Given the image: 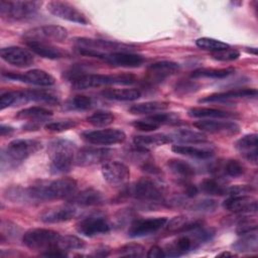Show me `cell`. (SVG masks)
I'll return each mask as SVG.
<instances>
[{"label": "cell", "mask_w": 258, "mask_h": 258, "mask_svg": "<svg viewBox=\"0 0 258 258\" xmlns=\"http://www.w3.org/2000/svg\"><path fill=\"white\" fill-rule=\"evenodd\" d=\"M78 189L74 178L61 177L49 181H41L26 188L12 186L6 189L5 198L14 203H42L52 200L70 199Z\"/></svg>", "instance_id": "6da1fadb"}, {"label": "cell", "mask_w": 258, "mask_h": 258, "mask_svg": "<svg viewBox=\"0 0 258 258\" xmlns=\"http://www.w3.org/2000/svg\"><path fill=\"white\" fill-rule=\"evenodd\" d=\"M77 153L76 144L68 139H54L49 142L47 154L50 159L49 169L52 174H63L72 169Z\"/></svg>", "instance_id": "7a4b0ae2"}, {"label": "cell", "mask_w": 258, "mask_h": 258, "mask_svg": "<svg viewBox=\"0 0 258 258\" xmlns=\"http://www.w3.org/2000/svg\"><path fill=\"white\" fill-rule=\"evenodd\" d=\"M42 144L35 139H15L1 152V168H14L40 150Z\"/></svg>", "instance_id": "3957f363"}, {"label": "cell", "mask_w": 258, "mask_h": 258, "mask_svg": "<svg viewBox=\"0 0 258 258\" xmlns=\"http://www.w3.org/2000/svg\"><path fill=\"white\" fill-rule=\"evenodd\" d=\"M125 194L149 208L165 203L163 185L149 177L139 178L125 190Z\"/></svg>", "instance_id": "277c9868"}, {"label": "cell", "mask_w": 258, "mask_h": 258, "mask_svg": "<svg viewBox=\"0 0 258 258\" xmlns=\"http://www.w3.org/2000/svg\"><path fill=\"white\" fill-rule=\"evenodd\" d=\"M214 235L215 231L213 229L202 228V226H200L189 232H186L184 235L178 237L170 245H168L164 250L165 256H181L191 250H195L202 244L210 241Z\"/></svg>", "instance_id": "5b68a950"}, {"label": "cell", "mask_w": 258, "mask_h": 258, "mask_svg": "<svg viewBox=\"0 0 258 258\" xmlns=\"http://www.w3.org/2000/svg\"><path fill=\"white\" fill-rule=\"evenodd\" d=\"M72 81V88L75 90H87L110 85H130L136 81L131 74L101 75V74H82Z\"/></svg>", "instance_id": "8992f818"}, {"label": "cell", "mask_w": 258, "mask_h": 258, "mask_svg": "<svg viewBox=\"0 0 258 258\" xmlns=\"http://www.w3.org/2000/svg\"><path fill=\"white\" fill-rule=\"evenodd\" d=\"M76 49L81 53L89 56L98 57L103 53L115 51H130V46L113 40L96 39L88 37H76L74 39Z\"/></svg>", "instance_id": "52a82bcc"}, {"label": "cell", "mask_w": 258, "mask_h": 258, "mask_svg": "<svg viewBox=\"0 0 258 258\" xmlns=\"http://www.w3.org/2000/svg\"><path fill=\"white\" fill-rule=\"evenodd\" d=\"M41 3L38 1H0V15L10 21H25L33 18Z\"/></svg>", "instance_id": "ba28073f"}, {"label": "cell", "mask_w": 258, "mask_h": 258, "mask_svg": "<svg viewBox=\"0 0 258 258\" xmlns=\"http://www.w3.org/2000/svg\"><path fill=\"white\" fill-rule=\"evenodd\" d=\"M60 235L50 229H31L23 234V244L34 251H40V253L57 247V242Z\"/></svg>", "instance_id": "9c48e42d"}, {"label": "cell", "mask_w": 258, "mask_h": 258, "mask_svg": "<svg viewBox=\"0 0 258 258\" xmlns=\"http://www.w3.org/2000/svg\"><path fill=\"white\" fill-rule=\"evenodd\" d=\"M68 29L59 25H41L31 28L24 32L23 38L25 40H38V41H55L61 42L68 37Z\"/></svg>", "instance_id": "30bf717a"}, {"label": "cell", "mask_w": 258, "mask_h": 258, "mask_svg": "<svg viewBox=\"0 0 258 258\" xmlns=\"http://www.w3.org/2000/svg\"><path fill=\"white\" fill-rule=\"evenodd\" d=\"M46 9L52 15L63 20L83 25H87L90 22L81 10L66 1H50L46 4Z\"/></svg>", "instance_id": "8fae6325"}, {"label": "cell", "mask_w": 258, "mask_h": 258, "mask_svg": "<svg viewBox=\"0 0 258 258\" xmlns=\"http://www.w3.org/2000/svg\"><path fill=\"white\" fill-rule=\"evenodd\" d=\"M114 155V150L106 147H84L77 151L75 164L78 166H90L104 163Z\"/></svg>", "instance_id": "7c38bea8"}, {"label": "cell", "mask_w": 258, "mask_h": 258, "mask_svg": "<svg viewBox=\"0 0 258 258\" xmlns=\"http://www.w3.org/2000/svg\"><path fill=\"white\" fill-rule=\"evenodd\" d=\"M81 136L85 141L97 145L118 144L124 142L126 139V134L117 128L84 131Z\"/></svg>", "instance_id": "4fadbf2b"}, {"label": "cell", "mask_w": 258, "mask_h": 258, "mask_svg": "<svg viewBox=\"0 0 258 258\" xmlns=\"http://www.w3.org/2000/svg\"><path fill=\"white\" fill-rule=\"evenodd\" d=\"M101 170L104 179L114 186L124 184L130 177L129 167L125 163L117 160H108L104 162Z\"/></svg>", "instance_id": "5bb4252c"}, {"label": "cell", "mask_w": 258, "mask_h": 258, "mask_svg": "<svg viewBox=\"0 0 258 258\" xmlns=\"http://www.w3.org/2000/svg\"><path fill=\"white\" fill-rule=\"evenodd\" d=\"M179 70V64L170 61L162 60L150 64L147 68L145 75V83L148 85H157L162 83L168 77L173 76Z\"/></svg>", "instance_id": "9a60e30c"}, {"label": "cell", "mask_w": 258, "mask_h": 258, "mask_svg": "<svg viewBox=\"0 0 258 258\" xmlns=\"http://www.w3.org/2000/svg\"><path fill=\"white\" fill-rule=\"evenodd\" d=\"M2 75L5 78L10 80L19 81L26 84L39 86V87H49L54 85L55 83L54 78L49 73L39 69H33L24 74L7 72V73H2Z\"/></svg>", "instance_id": "2e32d148"}, {"label": "cell", "mask_w": 258, "mask_h": 258, "mask_svg": "<svg viewBox=\"0 0 258 258\" xmlns=\"http://www.w3.org/2000/svg\"><path fill=\"white\" fill-rule=\"evenodd\" d=\"M76 228L80 234L87 237H94L108 233L111 230V225L104 216L91 215L82 219Z\"/></svg>", "instance_id": "e0dca14e"}, {"label": "cell", "mask_w": 258, "mask_h": 258, "mask_svg": "<svg viewBox=\"0 0 258 258\" xmlns=\"http://www.w3.org/2000/svg\"><path fill=\"white\" fill-rule=\"evenodd\" d=\"M167 221L168 220L165 217L136 220L130 225V228L128 230V236L131 238H141L149 236L162 229L166 225Z\"/></svg>", "instance_id": "ac0fdd59"}, {"label": "cell", "mask_w": 258, "mask_h": 258, "mask_svg": "<svg viewBox=\"0 0 258 258\" xmlns=\"http://www.w3.org/2000/svg\"><path fill=\"white\" fill-rule=\"evenodd\" d=\"M97 58L114 67L137 68L144 61V57L138 53L131 51H115L100 54Z\"/></svg>", "instance_id": "d6986e66"}, {"label": "cell", "mask_w": 258, "mask_h": 258, "mask_svg": "<svg viewBox=\"0 0 258 258\" xmlns=\"http://www.w3.org/2000/svg\"><path fill=\"white\" fill-rule=\"evenodd\" d=\"M194 126L203 132L212 134H221L225 136H233L240 132V126L233 121L218 120H200L194 123Z\"/></svg>", "instance_id": "ffe728a7"}, {"label": "cell", "mask_w": 258, "mask_h": 258, "mask_svg": "<svg viewBox=\"0 0 258 258\" xmlns=\"http://www.w3.org/2000/svg\"><path fill=\"white\" fill-rule=\"evenodd\" d=\"M77 214L75 205L68 203L45 209L40 215L39 219L46 224L62 223L72 220Z\"/></svg>", "instance_id": "44dd1931"}, {"label": "cell", "mask_w": 258, "mask_h": 258, "mask_svg": "<svg viewBox=\"0 0 258 258\" xmlns=\"http://www.w3.org/2000/svg\"><path fill=\"white\" fill-rule=\"evenodd\" d=\"M0 55L6 62L18 68H26L34 62L33 54L20 46L3 47L0 50Z\"/></svg>", "instance_id": "7402d4cb"}, {"label": "cell", "mask_w": 258, "mask_h": 258, "mask_svg": "<svg viewBox=\"0 0 258 258\" xmlns=\"http://www.w3.org/2000/svg\"><path fill=\"white\" fill-rule=\"evenodd\" d=\"M223 207L237 214H252L257 212V201L248 195L229 196L224 201Z\"/></svg>", "instance_id": "603a6c76"}, {"label": "cell", "mask_w": 258, "mask_h": 258, "mask_svg": "<svg viewBox=\"0 0 258 258\" xmlns=\"http://www.w3.org/2000/svg\"><path fill=\"white\" fill-rule=\"evenodd\" d=\"M27 102H37L49 105L58 104L59 98L57 95L46 90H26L17 91L16 105L25 104Z\"/></svg>", "instance_id": "cb8c5ba5"}, {"label": "cell", "mask_w": 258, "mask_h": 258, "mask_svg": "<svg viewBox=\"0 0 258 258\" xmlns=\"http://www.w3.org/2000/svg\"><path fill=\"white\" fill-rule=\"evenodd\" d=\"M176 123V119L168 113H155L146 118L135 120L132 122V126L140 131H153L164 124Z\"/></svg>", "instance_id": "d4e9b609"}, {"label": "cell", "mask_w": 258, "mask_h": 258, "mask_svg": "<svg viewBox=\"0 0 258 258\" xmlns=\"http://www.w3.org/2000/svg\"><path fill=\"white\" fill-rule=\"evenodd\" d=\"M257 96L256 89H249V88H242V89H233L226 92L215 93L210 96H207L200 100L201 103H215V102H228L237 99H244V98H251Z\"/></svg>", "instance_id": "484cf974"}, {"label": "cell", "mask_w": 258, "mask_h": 258, "mask_svg": "<svg viewBox=\"0 0 258 258\" xmlns=\"http://www.w3.org/2000/svg\"><path fill=\"white\" fill-rule=\"evenodd\" d=\"M68 201L69 203L75 206L93 207V206L102 205L104 203V197L102 192L99 191L98 189H95L93 187H88L79 192H76Z\"/></svg>", "instance_id": "4316f807"}, {"label": "cell", "mask_w": 258, "mask_h": 258, "mask_svg": "<svg viewBox=\"0 0 258 258\" xmlns=\"http://www.w3.org/2000/svg\"><path fill=\"white\" fill-rule=\"evenodd\" d=\"M27 47L41 57L49 59H58L66 55V52L50 42L38 40H25Z\"/></svg>", "instance_id": "83f0119b"}, {"label": "cell", "mask_w": 258, "mask_h": 258, "mask_svg": "<svg viewBox=\"0 0 258 258\" xmlns=\"http://www.w3.org/2000/svg\"><path fill=\"white\" fill-rule=\"evenodd\" d=\"M235 148L245 159L253 164H257V134L252 133L244 135L236 141Z\"/></svg>", "instance_id": "f1b7e54d"}, {"label": "cell", "mask_w": 258, "mask_h": 258, "mask_svg": "<svg viewBox=\"0 0 258 258\" xmlns=\"http://www.w3.org/2000/svg\"><path fill=\"white\" fill-rule=\"evenodd\" d=\"M166 231L168 233H173V234H183L186 232H189L200 226H202V222L196 219H190L189 217L185 216H179L175 217L169 222L167 221L166 223Z\"/></svg>", "instance_id": "f546056e"}, {"label": "cell", "mask_w": 258, "mask_h": 258, "mask_svg": "<svg viewBox=\"0 0 258 258\" xmlns=\"http://www.w3.org/2000/svg\"><path fill=\"white\" fill-rule=\"evenodd\" d=\"M171 142L169 135L156 133L147 135H136L133 137V143L136 147L148 149L152 147H158Z\"/></svg>", "instance_id": "4dcf8cb0"}, {"label": "cell", "mask_w": 258, "mask_h": 258, "mask_svg": "<svg viewBox=\"0 0 258 258\" xmlns=\"http://www.w3.org/2000/svg\"><path fill=\"white\" fill-rule=\"evenodd\" d=\"M169 104L161 101H150L132 105L129 108V112L134 115H147V114H155L162 111L167 110Z\"/></svg>", "instance_id": "1f68e13d"}, {"label": "cell", "mask_w": 258, "mask_h": 258, "mask_svg": "<svg viewBox=\"0 0 258 258\" xmlns=\"http://www.w3.org/2000/svg\"><path fill=\"white\" fill-rule=\"evenodd\" d=\"M101 95L108 100L134 101L141 97V92L137 89H106Z\"/></svg>", "instance_id": "d6a6232c"}, {"label": "cell", "mask_w": 258, "mask_h": 258, "mask_svg": "<svg viewBox=\"0 0 258 258\" xmlns=\"http://www.w3.org/2000/svg\"><path fill=\"white\" fill-rule=\"evenodd\" d=\"M50 116H52L51 110L40 106H33L20 110L15 117L21 120H29L30 122H39Z\"/></svg>", "instance_id": "836d02e7"}, {"label": "cell", "mask_w": 258, "mask_h": 258, "mask_svg": "<svg viewBox=\"0 0 258 258\" xmlns=\"http://www.w3.org/2000/svg\"><path fill=\"white\" fill-rule=\"evenodd\" d=\"M187 115L191 118H218V119H224V118H232L235 117L234 113L224 111L221 109H215V108H205V107H196L191 108L187 111Z\"/></svg>", "instance_id": "e575fe53"}, {"label": "cell", "mask_w": 258, "mask_h": 258, "mask_svg": "<svg viewBox=\"0 0 258 258\" xmlns=\"http://www.w3.org/2000/svg\"><path fill=\"white\" fill-rule=\"evenodd\" d=\"M166 165L169 168V170L174 175L178 176L180 179H187L196 174V169L194 168V166H191L188 162L181 159H169L167 160Z\"/></svg>", "instance_id": "d590c367"}, {"label": "cell", "mask_w": 258, "mask_h": 258, "mask_svg": "<svg viewBox=\"0 0 258 258\" xmlns=\"http://www.w3.org/2000/svg\"><path fill=\"white\" fill-rule=\"evenodd\" d=\"M171 141H177L180 143H204L207 141L206 136L203 133L188 130L178 129L169 135Z\"/></svg>", "instance_id": "8d00e7d4"}, {"label": "cell", "mask_w": 258, "mask_h": 258, "mask_svg": "<svg viewBox=\"0 0 258 258\" xmlns=\"http://www.w3.org/2000/svg\"><path fill=\"white\" fill-rule=\"evenodd\" d=\"M171 149L173 152L177 154H181V155H185V156H189L198 159H207L212 157L214 154L213 151L210 149H204V148H199V147L189 146V145H181V144L173 145Z\"/></svg>", "instance_id": "74e56055"}, {"label": "cell", "mask_w": 258, "mask_h": 258, "mask_svg": "<svg viewBox=\"0 0 258 258\" xmlns=\"http://www.w3.org/2000/svg\"><path fill=\"white\" fill-rule=\"evenodd\" d=\"M232 248L237 252H257L258 251V238L257 231L241 235V239L236 241Z\"/></svg>", "instance_id": "f35d334b"}, {"label": "cell", "mask_w": 258, "mask_h": 258, "mask_svg": "<svg viewBox=\"0 0 258 258\" xmlns=\"http://www.w3.org/2000/svg\"><path fill=\"white\" fill-rule=\"evenodd\" d=\"M234 73L233 68H226V69H199L191 73L190 77L194 79L199 78H212V79H223L231 74Z\"/></svg>", "instance_id": "ab89813d"}, {"label": "cell", "mask_w": 258, "mask_h": 258, "mask_svg": "<svg viewBox=\"0 0 258 258\" xmlns=\"http://www.w3.org/2000/svg\"><path fill=\"white\" fill-rule=\"evenodd\" d=\"M115 120V116L110 111L98 110L87 118V121L94 127H106L112 124Z\"/></svg>", "instance_id": "60d3db41"}, {"label": "cell", "mask_w": 258, "mask_h": 258, "mask_svg": "<svg viewBox=\"0 0 258 258\" xmlns=\"http://www.w3.org/2000/svg\"><path fill=\"white\" fill-rule=\"evenodd\" d=\"M200 189L209 196H224L227 195L228 187L215 178H206L201 182Z\"/></svg>", "instance_id": "b9f144b4"}, {"label": "cell", "mask_w": 258, "mask_h": 258, "mask_svg": "<svg viewBox=\"0 0 258 258\" xmlns=\"http://www.w3.org/2000/svg\"><path fill=\"white\" fill-rule=\"evenodd\" d=\"M196 44L205 50H210V51H220L226 48H229L230 45L224 41L211 38V37H201L196 40Z\"/></svg>", "instance_id": "7bdbcfd3"}, {"label": "cell", "mask_w": 258, "mask_h": 258, "mask_svg": "<svg viewBox=\"0 0 258 258\" xmlns=\"http://www.w3.org/2000/svg\"><path fill=\"white\" fill-rule=\"evenodd\" d=\"M57 247L64 250V251H71V250H79L83 249L85 247V242L81 238L74 236V235H66L60 236L57 242Z\"/></svg>", "instance_id": "ee69618b"}, {"label": "cell", "mask_w": 258, "mask_h": 258, "mask_svg": "<svg viewBox=\"0 0 258 258\" xmlns=\"http://www.w3.org/2000/svg\"><path fill=\"white\" fill-rule=\"evenodd\" d=\"M92 99L85 95H77L71 98L67 101L64 108L67 110H77V111H83L90 109L92 107Z\"/></svg>", "instance_id": "f6af8a7d"}, {"label": "cell", "mask_w": 258, "mask_h": 258, "mask_svg": "<svg viewBox=\"0 0 258 258\" xmlns=\"http://www.w3.org/2000/svg\"><path fill=\"white\" fill-rule=\"evenodd\" d=\"M144 253V247L137 243L126 244L117 250V254L122 257H142Z\"/></svg>", "instance_id": "bcb514c9"}, {"label": "cell", "mask_w": 258, "mask_h": 258, "mask_svg": "<svg viewBox=\"0 0 258 258\" xmlns=\"http://www.w3.org/2000/svg\"><path fill=\"white\" fill-rule=\"evenodd\" d=\"M77 125H78L77 121L73 119H66V120L48 122L47 124H45L44 128L47 131H51V132H63L77 127Z\"/></svg>", "instance_id": "7dc6e473"}, {"label": "cell", "mask_w": 258, "mask_h": 258, "mask_svg": "<svg viewBox=\"0 0 258 258\" xmlns=\"http://www.w3.org/2000/svg\"><path fill=\"white\" fill-rule=\"evenodd\" d=\"M223 169H224L225 174H227L228 176H231V177H238V176L242 175L245 171V168L242 165V163L236 159H229L225 163Z\"/></svg>", "instance_id": "c3c4849f"}, {"label": "cell", "mask_w": 258, "mask_h": 258, "mask_svg": "<svg viewBox=\"0 0 258 258\" xmlns=\"http://www.w3.org/2000/svg\"><path fill=\"white\" fill-rule=\"evenodd\" d=\"M257 231V222L256 220H251L247 217H244V219H241L237 226V234L238 235H245L248 233L256 232Z\"/></svg>", "instance_id": "681fc988"}, {"label": "cell", "mask_w": 258, "mask_h": 258, "mask_svg": "<svg viewBox=\"0 0 258 258\" xmlns=\"http://www.w3.org/2000/svg\"><path fill=\"white\" fill-rule=\"evenodd\" d=\"M240 55V52L237 49H232V48H226L220 51H215L212 53L213 58L221 61H230L237 59Z\"/></svg>", "instance_id": "f907efd6"}, {"label": "cell", "mask_w": 258, "mask_h": 258, "mask_svg": "<svg viewBox=\"0 0 258 258\" xmlns=\"http://www.w3.org/2000/svg\"><path fill=\"white\" fill-rule=\"evenodd\" d=\"M218 207L217 201L215 200H203L196 202L190 206L191 210L200 211V212H212L215 211V209Z\"/></svg>", "instance_id": "816d5d0a"}, {"label": "cell", "mask_w": 258, "mask_h": 258, "mask_svg": "<svg viewBox=\"0 0 258 258\" xmlns=\"http://www.w3.org/2000/svg\"><path fill=\"white\" fill-rule=\"evenodd\" d=\"M17 100V92L16 91H8L0 96V109L4 110L10 106L16 105Z\"/></svg>", "instance_id": "f5cc1de1"}, {"label": "cell", "mask_w": 258, "mask_h": 258, "mask_svg": "<svg viewBox=\"0 0 258 258\" xmlns=\"http://www.w3.org/2000/svg\"><path fill=\"white\" fill-rule=\"evenodd\" d=\"M199 87L200 86L195 82L185 81V82H180L178 85H176L175 91L178 94H187V93L197 91L199 89Z\"/></svg>", "instance_id": "db71d44e"}, {"label": "cell", "mask_w": 258, "mask_h": 258, "mask_svg": "<svg viewBox=\"0 0 258 258\" xmlns=\"http://www.w3.org/2000/svg\"><path fill=\"white\" fill-rule=\"evenodd\" d=\"M179 183H180V185L183 187V192H184L185 197H187V198H194V197H196V196L198 195L199 188H198L195 184H192V183L186 181V179H181V180H179Z\"/></svg>", "instance_id": "11a10c76"}, {"label": "cell", "mask_w": 258, "mask_h": 258, "mask_svg": "<svg viewBox=\"0 0 258 258\" xmlns=\"http://www.w3.org/2000/svg\"><path fill=\"white\" fill-rule=\"evenodd\" d=\"M40 255L45 256V257H66L68 254H67V251L56 247V248H52L47 251H44V252L40 253Z\"/></svg>", "instance_id": "9f6ffc18"}, {"label": "cell", "mask_w": 258, "mask_h": 258, "mask_svg": "<svg viewBox=\"0 0 258 258\" xmlns=\"http://www.w3.org/2000/svg\"><path fill=\"white\" fill-rule=\"evenodd\" d=\"M147 257H149V258H162V257H166V256H165V252L162 248H160L159 246H152L148 250Z\"/></svg>", "instance_id": "6f0895ef"}, {"label": "cell", "mask_w": 258, "mask_h": 258, "mask_svg": "<svg viewBox=\"0 0 258 258\" xmlns=\"http://www.w3.org/2000/svg\"><path fill=\"white\" fill-rule=\"evenodd\" d=\"M14 132V128L11 127V126H8V125H4L2 124L0 126V134L1 136H5V135H10L11 133Z\"/></svg>", "instance_id": "680465c9"}, {"label": "cell", "mask_w": 258, "mask_h": 258, "mask_svg": "<svg viewBox=\"0 0 258 258\" xmlns=\"http://www.w3.org/2000/svg\"><path fill=\"white\" fill-rule=\"evenodd\" d=\"M234 253H230V252H223L221 254H219V257H229V256H234Z\"/></svg>", "instance_id": "91938a15"}]
</instances>
